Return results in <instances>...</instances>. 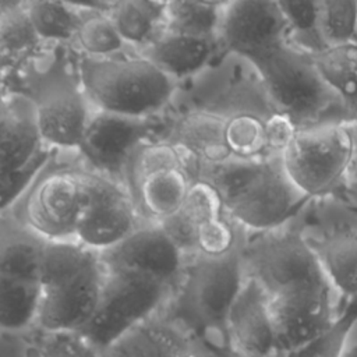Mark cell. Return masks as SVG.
I'll return each mask as SVG.
<instances>
[{
	"label": "cell",
	"instance_id": "cell-1",
	"mask_svg": "<svg viewBox=\"0 0 357 357\" xmlns=\"http://www.w3.org/2000/svg\"><path fill=\"white\" fill-rule=\"evenodd\" d=\"M198 177L218 190L226 216L237 227L257 233L284 226L308 199L287 177L280 158L229 159L201 167Z\"/></svg>",
	"mask_w": 357,
	"mask_h": 357
},
{
	"label": "cell",
	"instance_id": "cell-2",
	"mask_svg": "<svg viewBox=\"0 0 357 357\" xmlns=\"http://www.w3.org/2000/svg\"><path fill=\"white\" fill-rule=\"evenodd\" d=\"M79 86L93 110L158 119L172 103L178 84L138 52L92 59L78 56Z\"/></svg>",
	"mask_w": 357,
	"mask_h": 357
},
{
	"label": "cell",
	"instance_id": "cell-3",
	"mask_svg": "<svg viewBox=\"0 0 357 357\" xmlns=\"http://www.w3.org/2000/svg\"><path fill=\"white\" fill-rule=\"evenodd\" d=\"M271 107L289 116L298 128L329 121L331 112L346 113L340 99L321 78L310 53L289 42L251 64Z\"/></svg>",
	"mask_w": 357,
	"mask_h": 357
},
{
	"label": "cell",
	"instance_id": "cell-4",
	"mask_svg": "<svg viewBox=\"0 0 357 357\" xmlns=\"http://www.w3.org/2000/svg\"><path fill=\"white\" fill-rule=\"evenodd\" d=\"M243 268L268 298L294 293H333L311 243L282 226L241 244Z\"/></svg>",
	"mask_w": 357,
	"mask_h": 357
},
{
	"label": "cell",
	"instance_id": "cell-5",
	"mask_svg": "<svg viewBox=\"0 0 357 357\" xmlns=\"http://www.w3.org/2000/svg\"><path fill=\"white\" fill-rule=\"evenodd\" d=\"M241 244L223 257H192L176 286V307L183 319L204 332H213L227 350L229 314L245 280Z\"/></svg>",
	"mask_w": 357,
	"mask_h": 357
},
{
	"label": "cell",
	"instance_id": "cell-6",
	"mask_svg": "<svg viewBox=\"0 0 357 357\" xmlns=\"http://www.w3.org/2000/svg\"><path fill=\"white\" fill-rule=\"evenodd\" d=\"M356 149L351 123L332 120L300 128L280 159L296 188L312 198L342 187Z\"/></svg>",
	"mask_w": 357,
	"mask_h": 357
},
{
	"label": "cell",
	"instance_id": "cell-7",
	"mask_svg": "<svg viewBox=\"0 0 357 357\" xmlns=\"http://www.w3.org/2000/svg\"><path fill=\"white\" fill-rule=\"evenodd\" d=\"M173 289L144 275L106 271L95 315L78 333L102 351L130 329L155 317L172 297Z\"/></svg>",
	"mask_w": 357,
	"mask_h": 357
},
{
	"label": "cell",
	"instance_id": "cell-8",
	"mask_svg": "<svg viewBox=\"0 0 357 357\" xmlns=\"http://www.w3.org/2000/svg\"><path fill=\"white\" fill-rule=\"evenodd\" d=\"M17 204L15 218L42 238L74 240L86 204L84 166H45Z\"/></svg>",
	"mask_w": 357,
	"mask_h": 357
},
{
	"label": "cell",
	"instance_id": "cell-9",
	"mask_svg": "<svg viewBox=\"0 0 357 357\" xmlns=\"http://www.w3.org/2000/svg\"><path fill=\"white\" fill-rule=\"evenodd\" d=\"M54 67L45 71L40 78H28L31 91L22 95L32 103L43 145L52 152H77L93 109L79 86L77 71L71 77L64 66L61 70Z\"/></svg>",
	"mask_w": 357,
	"mask_h": 357
},
{
	"label": "cell",
	"instance_id": "cell-10",
	"mask_svg": "<svg viewBox=\"0 0 357 357\" xmlns=\"http://www.w3.org/2000/svg\"><path fill=\"white\" fill-rule=\"evenodd\" d=\"M162 120L132 119L93 110L77 153L91 172L126 184L128 165L137 149L159 138Z\"/></svg>",
	"mask_w": 357,
	"mask_h": 357
},
{
	"label": "cell",
	"instance_id": "cell-11",
	"mask_svg": "<svg viewBox=\"0 0 357 357\" xmlns=\"http://www.w3.org/2000/svg\"><path fill=\"white\" fill-rule=\"evenodd\" d=\"M86 204L74 240L102 254L145 223L138 215L126 184L84 167Z\"/></svg>",
	"mask_w": 357,
	"mask_h": 357
},
{
	"label": "cell",
	"instance_id": "cell-12",
	"mask_svg": "<svg viewBox=\"0 0 357 357\" xmlns=\"http://www.w3.org/2000/svg\"><path fill=\"white\" fill-rule=\"evenodd\" d=\"M105 276L98 255L79 271L40 284L39 328L43 332H81L95 315Z\"/></svg>",
	"mask_w": 357,
	"mask_h": 357
},
{
	"label": "cell",
	"instance_id": "cell-13",
	"mask_svg": "<svg viewBox=\"0 0 357 357\" xmlns=\"http://www.w3.org/2000/svg\"><path fill=\"white\" fill-rule=\"evenodd\" d=\"M218 40L220 49L252 64L289 42V28L278 1H226Z\"/></svg>",
	"mask_w": 357,
	"mask_h": 357
},
{
	"label": "cell",
	"instance_id": "cell-14",
	"mask_svg": "<svg viewBox=\"0 0 357 357\" xmlns=\"http://www.w3.org/2000/svg\"><path fill=\"white\" fill-rule=\"evenodd\" d=\"M106 271L144 275L176 287L185 258L159 223H142L116 247L99 254Z\"/></svg>",
	"mask_w": 357,
	"mask_h": 357
},
{
	"label": "cell",
	"instance_id": "cell-15",
	"mask_svg": "<svg viewBox=\"0 0 357 357\" xmlns=\"http://www.w3.org/2000/svg\"><path fill=\"white\" fill-rule=\"evenodd\" d=\"M266 301L276 357L304 347L329 329L336 319L332 293L283 294L266 297Z\"/></svg>",
	"mask_w": 357,
	"mask_h": 357
},
{
	"label": "cell",
	"instance_id": "cell-16",
	"mask_svg": "<svg viewBox=\"0 0 357 357\" xmlns=\"http://www.w3.org/2000/svg\"><path fill=\"white\" fill-rule=\"evenodd\" d=\"M195 177L190 165H165L130 170L126 187L141 219L160 223L181 209Z\"/></svg>",
	"mask_w": 357,
	"mask_h": 357
},
{
	"label": "cell",
	"instance_id": "cell-17",
	"mask_svg": "<svg viewBox=\"0 0 357 357\" xmlns=\"http://www.w3.org/2000/svg\"><path fill=\"white\" fill-rule=\"evenodd\" d=\"M225 114L195 106L163 123L160 138L174 144L192 162L198 177L201 167L231 159L225 142Z\"/></svg>",
	"mask_w": 357,
	"mask_h": 357
},
{
	"label": "cell",
	"instance_id": "cell-18",
	"mask_svg": "<svg viewBox=\"0 0 357 357\" xmlns=\"http://www.w3.org/2000/svg\"><path fill=\"white\" fill-rule=\"evenodd\" d=\"M10 95V112L0 127V174L42 170L52 151L39 137L32 103L20 92Z\"/></svg>",
	"mask_w": 357,
	"mask_h": 357
},
{
	"label": "cell",
	"instance_id": "cell-19",
	"mask_svg": "<svg viewBox=\"0 0 357 357\" xmlns=\"http://www.w3.org/2000/svg\"><path fill=\"white\" fill-rule=\"evenodd\" d=\"M230 350L241 357H276L264 290L251 278L236 298L227 319Z\"/></svg>",
	"mask_w": 357,
	"mask_h": 357
},
{
	"label": "cell",
	"instance_id": "cell-20",
	"mask_svg": "<svg viewBox=\"0 0 357 357\" xmlns=\"http://www.w3.org/2000/svg\"><path fill=\"white\" fill-rule=\"evenodd\" d=\"M45 46L28 20L24 3H6L0 13V84L21 79L43 56Z\"/></svg>",
	"mask_w": 357,
	"mask_h": 357
},
{
	"label": "cell",
	"instance_id": "cell-21",
	"mask_svg": "<svg viewBox=\"0 0 357 357\" xmlns=\"http://www.w3.org/2000/svg\"><path fill=\"white\" fill-rule=\"evenodd\" d=\"M191 339L181 324L152 317L100 351L102 357H183Z\"/></svg>",
	"mask_w": 357,
	"mask_h": 357
},
{
	"label": "cell",
	"instance_id": "cell-22",
	"mask_svg": "<svg viewBox=\"0 0 357 357\" xmlns=\"http://www.w3.org/2000/svg\"><path fill=\"white\" fill-rule=\"evenodd\" d=\"M219 47V42L215 39L165 31L139 54L149 59L178 84L204 71Z\"/></svg>",
	"mask_w": 357,
	"mask_h": 357
},
{
	"label": "cell",
	"instance_id": "cell-23",
	"mask_svg": "<svg viewBox=\"0 0 357 357\" xmlns=\"http://www.w3.org/2000/svg\"><path fill=\"white\" fill-rule=\"evenodd\" d=\"M47 240L24 226L15 216L0 218V275L39 282Z\"/></svg>",
	"mask_w": 357,
	"mask_h": 357
},
{
	"label": "cell",
	"instance_id": "cell-24",
	"mask_svg": "<svg viewBox=\"0 0 357 357\" xmlns=\"http://www.w3.org/2000/svg\"><path fill=\"white\" fill-rule=\"evenodd\" d=\"M311 245L332 289L357 298V231L335 230Z\"/></svg>",
	"mask_w": 357,
	"mask_h": 357
},
{
	"label": "cell",
	"instance_id": "cell-25",
	"mask_svg": "<svg viewBox=\"0 0 357 357\" xmlns=\"http://www.w3.org/2000/svg\"><path fill=\"white\" fill-rule=\"evenodd\" d=\"M77 7L79 22L71 45L78 56L106 59L127 52L128 47L109 14L112 3L77 4Z\"/></svg>",
	"mask_w": 357,
	"mask_h": 357
},
{
	"label": "cell",
	"instance_id": "cell-26",
	"mask_svg": "<svg viewBox=\"0 0 357 357\" xmlns=\"http://www.w3.org/2000/svg\"><path fill=\"white\" fill-rule=\"evenodd\" d=\"M166 3L127 0L112 3L109 14L128 49L142 52L165 32Z\"/></svg>",
	"mask_w": 357,
	"mask_h": 357
},
{
	"label": "cell",
	"instance_id": "cell-27",
	"mask_svg": "<svg viewBox=\"0 0 357 357\" xmlns=\"http://www.w3.org/2000/svg\"><path fill=\"white\" fill-rule=\"evenodd\" d=\"M328 88L343 103L349 120L357 114V40L311 54Z\"/></svg>",
	"mask_w": 357,
	"mask_h": 357
},
{
	"label": "cell",
	"instance_id": "cell-28",
	"mask_svg": "<svg viewBox=\"0 0 357 357\" xmlns=\"http://www.w3.org/2000/svg\"><path fill=\"white\" fill-rule=\"evenodd\" d=\"M268 113L248 107L226 114L225 142L231 159L258 160L271 158L268 156L265 135Z\"/></svg>",
	"mask_w": 357,
	"mask_h": 357
},
{
	"label": "cell",
	"instance_id": "cell-29",
	"mask_svg": "<svg viewBox=\"0 0 357 357\" xmlns=\"http://www.w3.org/2000/svg\"><path fill=\"white\" fill-rule=\"evenodd\" d=\"M40 296L38 280L0 275V329L15 332L36 322Z\"/></svg>",
	"mask_w": 357,
	"mask_h": 357
},
{
	"label": "cell",
	"instance_id": "cell-30",
	"mask_svg": "<svg viewBox=\"0 0 357 357\" xmlns=\"http://www.w3.org/2000/svg\"><path fill=\"white\" fill-rule=\"evenodd\" d=\"M225 3L167 1L165 8V31L218 40Z\"/></svg>",
	"mask_w": 357,
	"mask_h": 357
},
{
	"label": "cell",
	"instance_id": "cell-31",
	"mask_svg": "<svg viewBox=\"0 0 357 357\" xmlns=\"http://www.w3.org/2000/svg\"><path fill=\"white\" fill-rule=\"evenodd\" d=\"M28 20L45 45H71L79 22L77 4L63 1L24 3Z\"/></svg>",
	"mask_w": 357,
	"mask_h": 357
},
{
	"label": "cell",
	"instance_id": "cell-32",
	"mask_svg": "<svg viewBox=\"0 0 357 357\" xmlns=\"http://www.w3.org/2000/svg\"><path fill=\"white\" fill-rule=\"evenodd\" d=\"M317 7V25L324 49L357 40V1L321 0Z\"/></svg>",
	"mask_w": 357,
	"mask_h": 357
},
{
	"label": "cell",
	"instance_id": "cell-33",
	"mask_svg": "<svg viewBox=\"0 0 357 357\" xmlns=\"http://www.w3.org/2000/svg\"><path fill=\"white\" fill-rule=\"evenodd\" d=\"M289 28V43L310 53L324 49L318 33L317 1L280 0L278 1Z\"/></svg>",
	"mask_w": 357,
	"mask_h": 357
},
{
	"label": "cell",
	"instance_id": "cell-34",
	"mask_svg": "<svg viewBox=\"0 0 357 357\" xmlns=\"http://www.w3.org/2000/svg\"><path fill=\"white\" fill-rule=\"evenodd\" d=\"M357 322V298L347 303L329 329L312 342L284 357H343V349L353 325Z\"/></svg>",
	"mask_w": 357,
	"mask_h": 357
},
{
	"label": "cell",
	"instance_id": "cell-35",
	"mask_svg": "<svg viewBox=\"0 0 357 357\" xmlns=\"http://www.w3.org/2000/svg\"><path fill=\"white\" fill-rule=\"evenodd\" d=\"M241 243L237 226L225 215L212 218L197 227V255L218 258L230 254Z\"/></svg>",
	"mask_w": 357,
	"mask_h": 357
},
{
	"label": "cell",
	"instance_id": "cell-36",
	"mask_svg": "<svg viewBox=\"0 0 357 357\" xmlns=\"http://www.w3.org/2000/svg\"><path fill=\"white\" fill-rule=\"evenodd\" d=\"M198 227L199 223L225 215V208L218 190L205 178L192 180L185 201L180 209Z\"/></svg>",
	"mask_w": 357,
	"mask_h": 357
},
{
	"label": "cell",
	"instance_id": "cell-37",
	"mask_svg": "<svg viewBox=\"0 0 357 357\" xmlns=\"http://www.w3.org/2000/svg\"><path fill=\"white\" fill-rule=\"evenodd\" d=\"M38 357H102L78 332H43L36 346Z\"/></svg>",
	"mask_w": 357,
	"mask_h": 357
},
{
	"label": "cell",
	"instance_id": "cell-38",
	"mask_svg": "<svg viewBox=\"0 0 357 357\" xmlns=\"http://www.w3.org/2000/svg\"><path fill=\"white\" fill-rule=\"evenodd\" d=\"M300 128L294 121L276 110H271L265 117V135L268 156L282 158Z\"/></svg>",
	"mask_w": 357,
	"mask_h": 357
},
{
	"label": "cell",
	"instance_id": "cell-39",
	"mask_svg": "<svg viewBox=\"0 0 357 357\" xmlns=\"http://www.w3.org/2000/svg\"><path fill=\"white\" fill-rule=\"evenodd\" d=\"M342 188H343L344 195L349 199V202L357 208V149H356L353 162L347 170L346 178L342 184Z\"/></svg>",
	"mask_w": 357,
	"mask_h": 357
},
{
	"label": "cell",
	"instance_id": "cell-40",
	"mask_svg": "<svg viewBox=\"0 0 357 357\" xmlns=\"http://www.w3.org/2000/svg\"><path fill=\"white\" fill-rule=\"evenodd\" d=\"M10 100H11V95L8 91H6L1 84H0V127L4 123V120L8 116L10 112Z\"/></svg>",
	"mask_w": 357,
	"mask_h": 357
},
{
	"label": "cell",
	"instance_id": "cell-41",
	"mask_svg": "<svg viewBox=\"0 0 357 357\" xmlns=\"http://www.w3.org/2000/svg\"><path fill=\"white\" fill-rule=\"evenodd\" d=\"M343 357H357V346H354V347L350 349L347 353H344Z\"/></svg>",
	"mask_w": 357,
	"mask_h": 357
},
{
	"label": "cell",
	"instance_id": "cell-42",
	"mask_svg": "<svg viewBox=\"0 0 357 357\" xmlns=\"http://www.w3.org/2000/svg\"><path fill=\"white\" fill-rule=\"evenodd\" d=\"M350 123H351V127H353V131H354V135H356V139H357V114L354 116V119Z\"/></svg>",
	"mask_w": 357,
	"mask_h": 357
},
{
	"label": "cell",
	"instance_id": "cell-43",
	"mask_svg": "<svg viewBox=\"0 0 357 357\" xmlns=\"http://www.w3.org/2000/svg\"><path fill=\"white\" fill-rule=\"evenodd\" d=\"M222 357H241V356H238V354H236L234 351L229 350V351H227V353H225Z\"/></svg>",
	"mask_w": 357,
	"mask_h": 357
},
{
	"label": "cell",
	"instance_id": "cell-44",
	"mask_svg": "<svg viewBox=\"0 0 357 357\" xmlns=\"http://www.w3.org/2000/svg\"><path fill=\"white\" fill-rule=\"evenodd\" d=\"M183 357H199V356H198V354H195V353H192V351H190V353L184 354Z\"/></svg>",
	"mask_w": 357,
	"mask_h": 357
},
{
	"label": "cell",
	"instance_id": "cell-45",
	"mask_svg": "<svg viewBox=\"0 0 357 357\" xmlns=\"http://www.w3.org/2000/svg\"><path fill=\"white\" fill-rule=\"evenodd\" d=\"M4 7H6V4H4V3H0V13L3 11V8H4Z\"/></svg>",
	"mask_w": 357,
	"mask_h": 357
}]
</instances>
